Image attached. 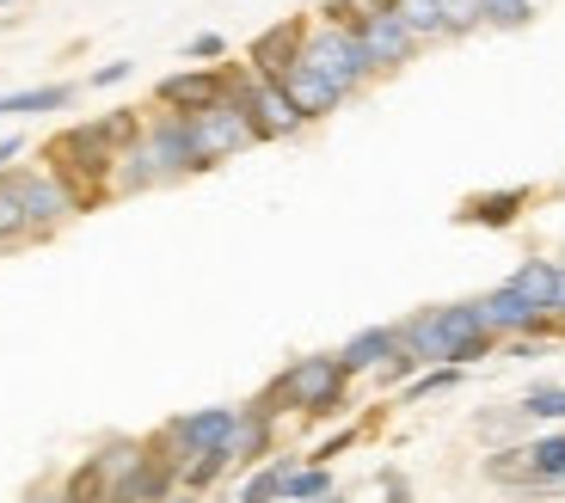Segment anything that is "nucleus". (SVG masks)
<instances>
[{
	"label": "nucleus",
	"mask_w": 565,
	"mask_h": 503,
	"mask_svg": "<svg viewBox=\"0 0 565 503\" xmlns=\"http://www.w3.org/2000/svg\"><path fill=\"white\" fill-rule=\"evenodd\" d=\"M418 368H424V363H418V356H412V350H406V344H399V350H394V356H387V363H382V368H375V375H382V381H387V387H399V381H412V375H418Z\"/></svg>",
	"instance_id": "35"
},
{
	"label": "nucleus",
	"mask_w": 565,
	"mask_h": 503,
	"mask_svg": "<svg viewBox=\"0 0 565 503\" xmlns=\"http://www.w3.org/2000/svg\"><path fill=\"white\" fill-rule=\"evenodd\" d=\"M486 479H492V485H523L529 479V454H523V442H510V448H492V454H486Z\"/></svg>",
	"instance_id": "28"
},
{
	"label": "nucleus",
	"mask_w": 565,
	"mask_h": 503,
	"mask_svg": "<svg viewBox=\"0 0 565 503\" xmlns=\"http://www.w3.org/2000/svg\"><path fill=\"white\" fill-rule=\"evenodd\" d=\"M301 43H308V19H282V25L258 31L253 50H246V68L265 74V81H282V74L301 62Z\"/></svg>",
	"instance_id": "12"
},
{
	"label": "nucleus",
	"mask_w": 565,
	"mask_h": 503,
	"mask_svg": "<svg viewBox=\"0 0 565 503\" xmlns=\"http://www.w3.org/2000/svg\"><path fill=\"white\" fill-rule=\"evenodd\" d=\"M363 7H369V13H394L399 0H363Z\"/></svg>",
	"instance_id": "39"
},
{
	"label": "nucleus",
	"mask_w": 565,
	"mask_h": 503,
	"mask_svg": "<svg viewBox=\"0 0 565 503\" xmlns=\"http://www.w3.org/2000/svg\"><path fill=\"white\" fill-rule=\"evenodd\" d=\"M25 154V141L19 136H0V179H7V172H13V160Z\"/></svg>",
	"instance_id": "36"
},
{
	"label": "nucleus",
	"mask_w": 565,
	"mask_h": 503,
	"mask_svg": "<svg viewBox=\"0 0 565 503\" xmlns=\"http://www.w3.org/2000/svg\"><path fill=\"white\" fill-rule=\"evenodd\" d=\"M553 277H559V258H523V265H516V277H510V289L523 295L529 308L547 313L553 308ZM547 320H553V313H547Z\"/></svg>",
	"instance_id": "19"
},
{
	"label": "nucleus",
	"mask_w": 565,
	"mask_h": 503,
	"mask_svg": "<svg viewBox=\"0 0 565 503\" xmlns=\"http://www.w3.org/2000/svg\"><path fill=\"white\" fill-rule=\"evenodd\" d=\"M227 473H234V461H227V448H215V454H198V461H184V467H179V491L203 497V491H215Z\"/></svg>",
	"instance_id": "21"
},
{
	"label": "nucleus",
	"mask_w": 565,
	"mask_h": 503,
	"mask_svg": "<svg viewBox=\"0 0 565 503\" xmlns=\"http://www.w3.org/2000/svg\"><path fill=\"white\" fill-rule=\"evenodd\" d=\"M516 411L535 418V424H547V430H565V387H535Z\"/></svg>",
	"instance_id": "29"
},
{
	"label": "nucleus",
	"mask_w": 565,
	"mask_h": 503,
	"mask_svg": "<svg viewBox=\"0 0 565 503\" xmlns=\"http://www.w3.org/2000/svg\"><path fill=\"white\" fill-rule=\"evenodd\" d=\"M289 473H296V461H289V454L253 467V473L241 479V503H282V479H289Z\"/></svg>",
	"instance_id": "20"
},
{
	"label": "nucleus",
	"mask_w": 565,
	"mask_h": 503,
	"mask_svg": "<svg viewBox=\"0 0 565 503\" xmlns=\"http://www.w3.org/2000/svg\"><path fill=\"white\" fill-rule=\"evenodd\" d=\"M93 124H99V136L111 141L117 154H129V148L148 136V111H105V117H93Z\"/></svg>",
	"instance_id": "24"
},
{
	"label": "nucleus",
	"mask_w": 565,
	"mask_h": 503,
	"mask_svg": "<svg viewBox=\"0 0 565 503\" xmlns=\"http://www.w3.org/2000/svg\"><path fill=\"white\" fill-rule=\"evenodd\" d=\"M356 43H363V56H369V68H375V81H382V74H399L424 50V43L399 25V13H369L363 31H356Z\"/></svg>",
	"instance_id": "11"
},
{
	"label": "nucleus",
	"mask_w": 565,
	"mask_h": 503,
	"mask_svg": "<svg viewBox=\"0 0 565 503\" xmlns=\"http://www.w3.org/2000/svg\"><path fill=\"white\" fill-rule=\"evenodd\" d=\"M523 454L535 479H565V430H541L535 442H523Z\"/></svg>",
	"instance_id": "22"
},
{
	"label": "nucleus",
	"mask_w": 565,
	"mask_h": 503,
	"mask_svg": "<svg viewBox=\"0 0 565 503\" xmlns=\"http://www.w3.org/2000/svg\"><path fill=\"white\" fill-rule=\"evenodd\" d=\"M234 418H241V406H198V411H179V418H167V424L154 430V442L184 467V461H198V454H215V448H227V436H234Z\"/></svg>",
	"instance_id": "6"
},
{
	"label": "nucleus",
	"mask_w": 565,
	"mask_h": 503,
	"mask_svg": "<svg viewBox=\"0 0 565 503\" xmlns=\"http://www.w3.org/2000/svg\"><path fill=\"white\" fill-rule=\"evenodd\" d=\"M172 503H203V497H191V491H179V497H172Z\"/></svg>",
	"instance_id": "42"
},
{
	"label": "nucleus",
	"mask_w": 565,
	"mask_h": 503,
	"mask_svg": "<svg viewBox=\"0 0 565 503\" xmlns=\"http://www.w3.org/2000/svg\"><path fill=\"white\" fill-rule=\"evenodd\" d=\"M394 350H399V325H363V332L339 350V363L351 368V375H375Z\"/></svg>",
	"instance_id": "16"
},
{
	"label": "nucleus",
	"mask_w": 565,
	"mask_h": 503,
	"mask_svg": "<svg viewBox=\"0 0 565 503\" xmlns=\"http://www.w3.org/2000/svg\"><path fill=\"white\" fill-rule=\"evenodd\" d=\"M148 160L160 167V184H184L198 179V148H191V117H172V111H154L148 117V136H141Z\"/></svg>",
	"instance_id": "7"
},
{
	"label": "nucleus",
	"mask_w": 565,
	"mask_h": 503,
	"mask_svg": "<svg viewBox=\"0 0 565 503\" xmlns=\"http://www.w3.org/2000/svg\"><path fill=\"white\" fill-rule=\"evenodd\" d=\"M222 68H227V105L246 117L253 141H289V136H301V129H308V124H301V111L282 98L277 81L241 68V62H222Z\"/></svg>",
	"instance_id": "3"
},
{
	"label": "nucleus",
	"mask_w": 565,
	"mask_h": 503,
	"mask_svg": "<svg viewBox=\"0 0 565 503\" xmlns=\"http://www.w3.org/2000/svg\"><path fill=\"white\" fill-rule=\"evenodd\" d=\"M363 19H369L363 0H326L320 7V25H332V31H363Z\"/></svg>",
	"instance_id": "33"
},
{
	"label": "nucleus",
	"mask_w": 565,
	"mask_h": 503,
	"mask_svg": "<svg viewBox=\"0 0 565 503\" xmlns=\"http://www.w3.org/2000/svg\"><path fill=\"white\" fill-rule=\"evenodd\" d=\"M43 160H50V172H56V179L68 184L74 196H81V210H93L99 196H111L117 148L99 136V124H93V117H86V124H68L62 136H50Z\"/></svg>",
	"instance_id": "2"
},
{
	"label": "nucleus",
	"mask_w": 565,
	"mask_h": 503,
	"mask_svg": "<svg viewBox=\"0 0 565 503\" xmlns=\"http://www.w3.org/2000/svg\"><path fill=\"white\" fill-rule=\"evenodd\" d=\"M81 86H25V93H0V117H38V111H68Z\"/></svg>",
	"instance_id": "17"
},
{
	"label": "nucleus",
	"mask_w": 565,
	"mask_h": 503,
	"mask_svg": "<svg viewBox=\"0 0 565 503\" xmlns=\"http://www.w3.org/2000/svg\"><path fill=\"white\" fill-rule=\"evenodd\" d=\"M117 81H129V62H105V68L93 74V86H117Z\"/></svg>",
	"instance_id": "37"
},
{
	"label": "nucleus",
	"mask_w": 565,
	"mask_h": 503,
	"mask_svg": "<svg viewBox=\"0 0 565 503\" xmlns=\"http://www.w3.org/2000/svg\"><path fill=\"white\" fill-rule=\"evenodd\" d=\"M344 399H351V368L339 363V350H326V356H296L253 406L270 411V418H289V411H301V418H339Z\"/></svg>",
	"instance_id": "1"
},
{
	"label": "nucleus",
	"mask_w": 565,
	"mask_h": 503,
	"mask_svg": "<svg viewBox=\"0 0 565 503\" xmlns=\"http://www.w3.org/2000/svg\"><path fill=\"white\" fill-rule=\"evenodd\" d=\"M184 56H191V62H203V68H215V62L227 56V38H222V31H198V38L184 43Z\"/></svg>",
	"instance_id": "34"
},
{
	"label": "nucleus",
	"mask_w": 565,
	"mask_h": 503,
	"mask_svg": "<svg viewBox=\"0 0 565 503\" xmlns=\"http://www.w3.org/2000/svg\"><path fill=\"white\" fill-rule=\"evenodd\" d=\"M320 503H344V497H339V491H332V497H320Z\"/></svg>",
	"instance_id": "43"
},
{
	"label": "nucleus",
	"mask_w": 565,
	"mask_h": 503,
	"mask_svg": "<svg viewBox=\"0 0 565 503\" xmlns=\"http://www.w3.org/2000/svg\"><path fill=\"white\" fill-rule=\"evenodd\" d=\"M191 148H198V167L210 172V167H222V160L246 154V148H253V129H246V117L222 98V105L191 117Z\"/></svg>",
	"instance_id": "9"
},
{
	"label": "nucleus",
	"mask_w": 565,
	"mask_h": 503,
	"mask_svg": "<svg viewBox=\"0 0 565 503\" xmlns=\"http://www.w3.org/2000/svg\"><path fill=\"white\" fill-rule=\"evenodd\" d=\"M320 497H332V473H326V467L308 461L282 479V503H320Z\"/></svg>",
	"instance_id": "26"
},
{
	"label": "nucleus",
	"mask_w": 565,
	"mask_h": 503,
	"mask_svg": "<svg viewBox=\"0 0 565 503\" xmlns=\"http://www.w3.org/2000/svg\"><path fill=\"white\" fill-rule=\"evenodd\" d=\"M277 86H282V98H289V105L301 111V124H320V117H332V111L344 105V93H339V86L326 81L320 68H308V62H296V68L282 74Z\"/></svg>",
	"instance_id": "13"
},
{
	"label": "nucleus",
	"mask_w": 565,
	"mask_h": 503,
	"mask_svg": "<svg viewBox=\"0 0 565 503\" xmlns=\"http://www.w3.org/2000/svg\"><path fill=\"white\" fill-rule=\"evenodd\" d=\"M86 461L99 467V479L117 491V485H129V479L141 473V461H148V436H105Z\"/></svg>",
	"instance_id": "15"
},
{
	"label": "nucleus",
	"mask_w": 565,
	"mask_h": 503,
	"mask_svg": "<svg viewBox=\"0 0 565 503\" xmlns=\"http://www.w3.org/2000/svg\"><path fill=\"white\" fill-rule=\"evenodd\" d=\"M480 320H486V332H492L498 344H510V338H547V332H553L547 313L529 308V301L510 289V282H498L492 295H480Z\"/></svg>",
	"instance_id": "10"
},
{
	"label": "nucleus",
	"mask_w": 565,
	"mask_h": 503,
	"mask_svg": "<svg viewBox=\"0 0 565 503\" xmlns=\"http://www.w3.org/2000/svg\"><path fill=\"white\" fill-rule=\"evenodd\" d=\"M382 485H387V503H412V491H406V479L394 473V467H387L382 473Z\"/></svg>",
	"instance_id": "38"
},
{
	"label": "nucleus",
	"mask_w": 565,
	"mask_h": 503,
	"mask_svg": "<svg viewBox=\"0 0 565 503\" xmlns=\"http://www.w3.org/2000/svg\"><path fill=\"white\" fill-rule=\"evenodd\" d=\"M486 31H523L535 19V0H480Z\"/></svg>",
	"instance_id": "31"
},
{
	"label": "nucleus",
	"mask_w": 565,
	"mask_h": 503,
	"mask_svg": "<svg viewBox=\"0 0 565 503\" xmlns=\"http://www.w3.org/2000/svg\"><path fill=\"white\" fill-rule=\"evenodd\" d=\"M301 62L308 68H320L326 81L339 86L344 98H356L369 81H375V68H369L363 43H356V31H332V25H308V43H301Z\"/></svg>",
	"instance_id": "5"
},
{
	"label": "nucleus",
	"mask_w": 565,
	"mask_h": 503,
	"mask_svg": "<svg viewBox=\"0 0 565 503\" xmlns=\"http://www.w3.org/2000/svg\"><path fill=\"white\" fill-rule=\"evenodd\" d=\"M222 98H227V68L222 62H215V68L191 62V68L154 81V105L172 111V117H198V111H210V105H222Z\"/></svg>",
	"instance_id": "8"
},
{
	"label": "nucleus",
	"mask_w": 565,
	"mask_h": 503,
	"mask_svg": "<svg viewBox=\"0 0 565 503\" xmlns=\"http://www.w3.org/2000/svg\"><path fill=\"white\" fill-rule=\"evenodd\" d=\"M523 203H529L523 184H516V191H492V196H467L461 222H473V227H510L516 215H523Z\"/></svg>",
	"instance_id": "18"
},
{
	"label": "nucleus",
	"mask_w": 565,
	"mask_h": 503,
	"mask_svg": "<svg viewBox=\"0 0 565 503\" xmlns=\"http://www.w3.org/2000/svg\"><path fill=\"white\" fill-rule=\"evenodd\" d=\"M270 454H277V418L246 399L241 418H234V436H227V461L234 467H265Z\"/></svg>",
	"instance_id": "14"
},
{
	"label": "nucleus",
	"mask_w": 565,
	"mask_h": 503,
	"mask_svg": "<svg viewBox=\"0 0 565 503\" xmlns=\"http://www.w3.org/2000/svg\"><path fill=\"white\" fill-rule=\"evenodd\" d=\"M461 375H467V368H455V363H430L424 375L406 381V406H418V399H437V393L461 387Z\"/></svg>",
	"instance_id": "27"
},
{
	"label": "nucleus",
	"mask_w": 565,
	"mask_h": 503,
	"mask_svg": "<svg viewBox=\"0 0 565 503\" xmlns=\"http://www.w3.org/2000/svg\"><path fill=\"white\" fill-rule=\"evenodd\" d=\"M0 246H31V222H25V210H19V196L7 179H0Z\"/></svg>",
	"instance_id": "30"
},
{
	"label": "nucleus",
	"mask_w": 565,
	"mask_h": 503,
	"mask_svg": "<svg viewBox=\"0 0 565 503\" xmlns=\"http://www.w3.org/2000/svg\"><path fill=\"white\" fill-rule=\"evenodd\" d=\"M13 7H25V0H0V13H13Z\"/></svg>",
	"instance_id": "41"
},
{
	"label": "nucleus",
	"mask_w": 565,
	"mask_h": 503,
	"mask_svg": "<svg viewBox=\"0 0 565 503\" xmlns=\"http://www.w3.org/2000/svg\"><path fill=\"white\" fill-rule=\"evenodd\" d=\"M473 31H486L480 0H443V38H473Z\"/></svg>",
	"instance_id": "32"
},
{
	"label": "nucleus",
	"mask_w": 565,
	"mask_h": 503,
	"mask_svg": "<svg viewBox=\"0 0 565 503\" xmlns=\"http://www.w3.org/2000/svg\"><path fill=\"white\" fill-rule=\"evenodd\" d=\"M394 13H399V25H406L418 43H437L443 38V0H399Z\"/></svg>",
	"instance_id": "23"
},
{
	"label": "nucleus",
	"mask_w": 565,
	"mask_h": 503,
	"mask_svg": "<svg viewBox=\"0 0 565 503\" xmlns=\"http://www.w3.org/2000/svg\"><path fill=\"white\" fill-rule=\"evenodd\" d=\"M56 497H62V503H111V485L99 479V467H93V461H81V467H74V473L56 485Z\"/></svg>",
	"instance_id": "25"
},
{
	"label": "nucleus",
	"mask_w": 565,
	"mask_h": 503,
	"mask_svg": "<svg viewBox=\"0 0 565 503\" xmlns=\"http://www.w3.org/2000/svg\"><path fill=\"white\" fill-rule=\"evenodd\" d=\"M25 503H62V497H56V491H31Z\"/></svg>",
	"instance_id": "40"
},
{
	"label": "nucleus",
	"mask_w": 565,
	"mask_h": 503,
	"mask_svg": "<svg viewBox=\"0 0 565 503\" xmlns=\"http://www.w3.org/2000/svg\"><path fill=\"white\" fill-rule=\"evenodd\" d=\"M7 184H13L19 210H25V222H31V239H50L56 227H68L74 215H86L81 196H74L50 167H19V172H7Z\"/></svg>",
	"instance_id": "4"
}]
</instances>
